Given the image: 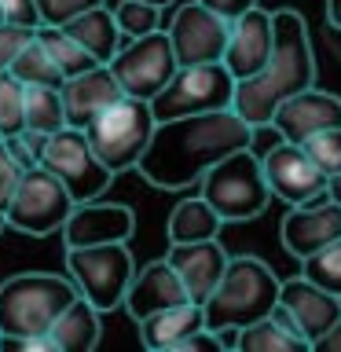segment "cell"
I'll return each instance as SVG.
<instances>
[{"mask_svg":"<svg viewBox=\"0 0 341 352\" xmlns=\"http://www.w3.org/2000/svg\"><path fill=\"white\" fill-rule=\"evenodd\" d=\"M253 132L257 129L242 121L235 107L158 121L136 169L143 180L162 191H180V187L198 184L228 154L253 147Z\"/></svg>","mask_w":341,"mask_h":352,"instance_id":"cell-1","label":"cell"},{"mask_svg":"<svg viewBox=\"0 0 341 352\" xmlns=\"http://www.w3.org/2000/svg\"><path fill=\"white\" fill-rule=\"evenodd\" d=\"M272 19H275V44L268 63H264L261 74L235 81V103H231L239 110V118L250 121L253 129L272 125V114L279 110V103L316 85V52L305 19L294 8L272 11Z\"/></svg>","mask_w":341,"mask_h":352,"instance_id":"cell-2","label":"cell"},{"mask_svg":"<svg viewBox=\"0 0 341 352\" xmlns=\"http://www.w3.org/2000/svg\"><path fill=\"white\" fill-rule=\"evenodd\" d=\"M279 279L264 261L257 257H228V268L220 275L217 290L206 297V327L224 330V327H250L257 319L272 316L279 305Z\"/></svg>","mask_w":341,"mask_h":352,"instance_id":"cell-3","label":"cell"},{"mask_svg":"<svg viewBox=\"0 0 341 352\" xmlns=\"http://www.w3.org/2000/svg\"><path fill=\"white\" fill-rule=\"evenodd\" d=\"M81 294L74 279L52 272H19L0 283V334L37 338L48 334L52 323L74 297Z\"/></svg>","mask_w":341,"mask_h":352,"instance_id":"cell-4","label":"cell"},{"mask_svg":"<svg viewBox=\"0 0 341 352\" xmlns=\"http://www.w3.org/2000/svg\"><path fill=\"white\" fill-rule=\"evenodd\" d=\"M198 195L217 209L224 224H239V220L261 217L272 202V187L264 180L261 154H253V147L228 154L224 162H217L198 180Z\"/></svg>","mask_w":341,"mask_h":352,"instance_id":"cell-5","label":"cell"},{"mask_svg":"<svg viewBox=\"0 0 341 352\" xmlns=\"http://www.w3.org/2000/svg\"><path fill=\"white\" fill-rule=\"evenodd\" d=\"M154 110L147 99H136V96H121L118 103H110L99 118L88 121V140H92L96 154L103 158V165L110 173H129L136 169L143 151L154 136Z\"/></svg>","mask_w":341,"mask_h":352,"instance_id":"cell-6","label":"cell"},{"mask_svg":"<svg viewBox=\"0 0 341 352\" xmlns=\"http://www.w3.org/2000/svg\"><path fill=\"white\" fill-rule=\"evenodd\" d=\"M66 272L81 297H88L99 312H114L118 305H125L136 264H132L129 242H103V246L66 250Z\"/></svg>","mask_w":341,"mask_h":352,"instance_id":"cell-7","label":"cell"},{"mask_svg":"<svg viewBox=\"0 0 341 352\" xmlns=\"http://www.w3.org/2000/svg\"><path fill=\"white\" fill-rule=\"evenodd\" d=\"M74 206H77L74 195L66 191L59 176L48 173L44 165H33V169L22 173L15 195H11V202L4 209V224L30 239H44V235L63 231Z\"/></svg>","mask_w":341,"mask_h":352,"instance_id":"cell-8","label":"cell"},{"mask_svg":"<svg viewBox=\"0 0 341 352\" xmlns=\"http://www.w3.org/2000/svg\"><path fill=\"white\" fill-rule=\"evenodd\" d=\"M235 103V77L224 63H195L176 66L169 85L151 99V110L158 121L206 114V110H224Z\"/></svg>","mask_w":341,"mask_h":352,"instance_id":"cell-9","label":"cell"},{"mask_svg":"<svg viewBox=\"0 0 341 352\" xmlns=\"http://www.w3.org/2000/svg\"><path fill=\"white\" fill-rule=\"evenodd\" d=\"M41 165L66 184V191L74 195L77 206L99 198L110 187V180H114V173H110L103 165V158L96 154L88 132L74 129V125H63L59 132L48 136L44 154H41Z\"/></svg>","mask_w":341,"mask_h":352,"instance_id":"cell-10","label":"cell"},{"mask_svg":"<svg viewBox=\"0 0 341 352\" xmlns=\"http://www.w3.org/2000/svg\"><path fill=\"white\" fill-rule=\"evenodd\" d=\"M114 70L118 85L125 88V96L151 99L169 85V77L176 74V52L169 41V30H154L147 37H132L118 48V55L107 63Z\"/></svg>","mask_w":341,"mask_h":352,"instance_id":"cell-11","label":"cell"},{"mask_svg":"<svg viewBox=\"0 0 341 352\" xmlns=\"http://www.w3.org/2000/svg\"><path fill=\"white\" fill-rule=\"evenodd\" d=\"M261 165H264V180L272 187V198H283L286 206H308L327 198V176L305 154L301 143L279 140L261 158Z\"/></svg>","mask_w":341,"mask_h":352,"instance_id":"cell-12","label":"cell"},{"mask_svg":"<svg viewBox=\"0 0 341 352\" xmlns=\"http://www.w3.org/2000/svg\"><path fill=\"white\" fill-rule=\"evenodd\" d=\"M228 37H231V22L220 19L217 11H209L206 4H198V0L184 4L169 26V41H173V52L180 66L224 63Z\"/></svg>","mask_w":341,"mask_h":352,"instance_id":"cell-13","label":"cell"},{"mask_svg":"<svg viewBox=\"0 0 341 352\" xmlns=\"http://www.w3.org/2000/svg\"><path fill=\"white\" fill-rule=\"evenodd\" d=\"M136 231V213L121 202H81L63 224L66 250L74 246H103V242H129Z\"/></svg>","mask_w":341,"mask_h":352,"instance_id":"cell-14","label":"cell"},{"mask_svg":"<svg viewBox=\"0 0 341 352\" xmlns=\"http://www.w3.org/2000/svg\"><path fill=\"white\" fill-rule=\"evenodd\" d=\"M272 129L279 132V140L290 143H305L323 129H341V96L319 92L316 85L305 88V92L279 103V110L272 114Z\"/></svg>","mask_w":341,"mask_h":352,"instance_id":"cell-15","label":"cell"},{"mask_svg":"<svg viewBox=\"0 0 341 352\" xmlns=\"http://www.w3.org/2000/svg\"><path fill=\"white\" fill-rule=\"evenodd\" d=\"M341 239V206L334 198H319L308 206H294L283 217V246L290 257L305 261Z\"/></svg>","mask_w":341,"mask_h":352,"instance_id":"cell-16","label":"cell"},{"mask_svg":"<svg viewBox=\"0 0 341 352\" xmlns=\"http://www.w3.org/2000/svg\"><path fill=\"white\" fill-rule=\"evenodd\" d=\"M275 44V19L272 11H264L261 4L250 8L246 15H239L231 22V37H228V52H224V66L231 70L235 81L253 77L264 70Z\"/></svg>","mask_w":341,"mask_h":352,"instance_id":"cell-17","label":"cell"},{"mask_svg":"<svg viewBox=\"0 0 341 352\" xmlns=\"http://www.w3.org/2000/svg\"><path fill=\"white\" fill-rule=\"evenodd\" d=\"M59 92H63V107H66V125L88 129V121L99 118L110 103H118L125 96V88L118 85V77L107 63H96L81 74L66 77Z\"/></svg>","mask_w":341,"mask_h":352,"instance_id":"cell-18","label":"cell"},{"mask_svg":"<svg viewBox=\"0 0 341 352\" xmlns=\"http://www.w3.org/2000/svg\"><path fill=\"white\" fill-rule=\"evenodd\" d=\"M165 261L176 268L184 290L191 301L206 305V297L217 290L220 275L228 268V250L220 246V239H202V242H173Z\"/></svg>","mask_w":341,"mask_h":352,"instance_id":"cell-19","label":"cell"},{"mask_svg":"<svg viewBox=\"0 0 341 352\" xmlns=\"http://www.w3.org/2000/svg\"><path fill=\"white\" fill-rule=\"evenodd\" d=\"M279 305L290 308V316L297 319V327H301L308 345H316V341L341 319V297L323 290V286L312 283V279H305V275L286 279L279 286Z\"/></svg>","mask_w":341,"mask_h":352,"instance_id":"cell-20","label":"cell"},{"mask_svg":"<svg viewBox=\"0 0 341 352\" xmlns=\"http://www.w3.org/2000/svg\"><path fill=\"white\" fill-rule=\"evenodd\" d=\"M180 301H191V297H187L176 268L162 257V261L143 264V268L132 275L129 294H125V312L140 323V319L162 312V308H169V305H180Z\"/></svg>","mask_w":341,"mask_h":352,"instance_id":"cell-21","label":"cell"},{"mask_svg":"<svg viewBox=\"0 0 341 352\" xmlns=\"http://www.w3.org/2000/svg\"><path fill=\"white\" fill-rule=\"evenodd\" d=\"M198 330H206V308L198 301H180L140 319V338L154 352H176Z\"/></svg>","mask_w":341,"mask_h":352,"instance_id":"cell-22","label":"cell"},{"mask_svg":"<svg viewBox=\"0 0 341 352\" xmlns=\"http://www.w3.org/2000/svg\"><path fill=\"white\" fill-rule=\"evenodd\" d=\"M99 308L88 301V297L77 294L70 305L59 312V319L52 323L48 338L55 352H88L99 345V334H103V323H99Z\"/></svg>","mask_w":341,"mask_h":352,"instance_id":"cell-23","label":"cell"},{"mask_svg":"<svg viewBox=\"0 0 341 352\" xmlns=\"http://www.w3.org/2000/svg\"><path fill=\"white\" fill-rule=\"evenodd\" d=\"M63 30L70 33L96 63H110L118 55V48L125 44V37H121V30H118V19H114V8H107V4L74 15L70 22H63Z\"/></svg>","mask_w":341,"mask_h":352,"instance_id":"cell-24","label":"cell"},{"mask_svg":"<svg viewBox=\"0 0 341 352\" xmlns=\"http://www.w3.org/2000/svg\"><path fill=\"white\" fill-rule=\"evenodd\" d=\"M220 224H224L220 213L198 195V198H184L173 209L165 231H169V242H202V239H217Z\"/></svg>","mask_w":341,"mask_h":352,"instance_id":"cell-25","label":"cell"},{"mask_svg":"<svg viewBox=\"0 0 341 352\" xmlns=\"http://www.w3.org/2000/svg\"><path fill=\"white\" fill-rule=\"evenodd\" d=\"M66 125V107H63V92L52 85H26V129L33 132H59Z\"/></svg>","mask_w":341,"mask_h":352,"instance_id":"cell-26","label":"cell"},{"mask_svg":"<svg viewBox=\"0 0 341 352\" xmlns=\"http://www.w3.org/2000/svg\"><path fill=\"white\" fill-rule=\"evenodd\" d=\"M33 37L44 44V52L52 55V63L63 70V77H74V74L88 70V66H96V59H92V55H88L63 26H44V22H41V26L33 30Z\"/></svg>","mask_w":341,"mask_h":352,"instance_id":"cell-27","label":"cell"},{"mask_svg":"<svg viewBox=\"0 0 341 352\" xmlns=\"http://www.w3.org/2000/svg\"><path fill=\"white\" fill-rule=\"evenodd\" d=\"M8 70L15 74L22 85H52V88H63V81H66L63 70L52 63V55L44 52V44L37 37H30L26 44H22Z\"/></svg>","mask_w":341,"mask_h":352,"instance_id":"cell-28","label":"cell"},{"mask_svg":"<svg viewBox=\"0 0 341 352\" xmlns=\"http://www.w3.org/2000/svg\"><path fill=\"white\" fill-rule=\"evenodd\" d=\"M239 349L242 352H301L308 345L301 338H294L286 327H279L272 316H264L257 323L239 330Z\"/></svg>","mask_w":341,"mask_h":352,"instance_id":"cell-29","label":"cell"},{"mask_svg":"<svg viewBox=\"0 0 341 352\" xmlns=\"http://www.w3.org/2000/svg\"><path fill=\"white\" fill-rule=\"evenodd\" d=\"M26 129V85L11 70L0 74V136Z\"/></svg>","mask_w":341,"mask_h":352,"instance_id":"cell-30","label":"cell"},{"mask_svg":"<svg viewBox=\"0 0 341 352\" xmlns=\"http://www.w3.org/2000/svg\"><path fill=\"white\" fill-rule=\"evenodd\" d=\"M114 19H118V30H121V37H125V41L147 37V33L158 30L162 8L143 4V0H118V4H114Z\"/></svg>","mask_w":341,"mask_h":352,"instance_id":"cell-31","label":"cell"},{"mask_svg":"<svg viewBox=\"0 0 341 352\" xmlns=\"http://www.w3.org/2000/svg\"><path fill=\"white\" fill-rule=\"evenodd\" d=\"M301 268H305V272H301L305 279H312V283L323 286V290H330V294L341 297V239H334L330 246H323L319 253H312V257H305Z\"/></svg>","mask_w":341,"mask_h":352,"instance_id":"cell-32","label":"cell"},{"mask_svg":"<svg viewBox=\"0 0 341 352\" xmlns=\"http://www.w3.org/2000/svg\"><path fill=\"white\" fill-rule=\"evenodd\" d=\"M301 147H305L308 158L319 165V173H323V176L341 173V129H323V132H316V136H308Z\"/></svg>","mask_w":341,"mask_h":352,"instance_id":"cell-33","label":"cell"},{"mask_svg":"<svg viewBox=\"0 0 341 352\" xmlns=\"http://www.w3.org/2000/svg\"><path fill=\"white\" fill-rule=\"evenodd\" d=\"M4 143H8L11 158H15L22 169H33V165H41L48 136H44V132H33V129H19V132H11V136H4Z\"/></svg>","mask_w":341,"mask_h":352,"instance_id":"cell-34","label":"cell"},{"mask_svg":"<svg viewBox=\"0 0 341 352\" xmlns=\"http://www.w3.org/2000/svg\"><path fill=\"white\" fill-rule=\"evenodd\" d=\"M99 4H107V0H37L44 26H63L74 15H81L88 8H99Z\"/></svg>","mask_w":341,"mask_h":352,"instance_id":"cell-35","label":"cell"},{"mask_svg":"<svg viewBox=\"0 0 341 352\" xmlns=\"http://www.w3.org/2000/svg\"><path fill=\"white\" fill-rule=\"evenodd\" d=\"M22 165L11 158V151H8V143H4V136H0V213L8 209V202H11V195H15V187H19V180H22Z\"/></svg>","mask_w":341,"mask_h":352,"instance_id":"cell-36","label":"cell"},{"mask_svg":"<svg viewBox=\"0 0 341 352\" xmlns=\"http://www.w3.org/2000/svg\"><path fill=\"white\" fill-rule=\"evenodd\" d=\"M0 15H4V22L22 26V30H37L41 26L37 0H0Z\"/></svg>","mask_w":341,"mask_h":352,"instance_id":"cell-37","label":"cell"},{"mask_svg":"<svg viewBox=\"0 0 341 352\" xmlns=\"http://www.w3.org/2000/svg\"><path fill=\"white\" fill-rule=\"evenodd\" d=\"M33 37V30H22V26H11V22H0V74L11 66V59L19 55V48Z\"/></svg>","mask_w":341,"mask_h":352,"instance_id":"cell-38","label":"cell"},{"mask_svg":"<svg viewBox=\"0 0 341 352\" xmlns=\"http://www.w3.org/2000/svg\"><path fill=\"white\" fill-rule=\"evenodd\" d=\"M198 4H206L209 11H217L220 19L235 22L239 15H246L250 8H257V0H198Z\"/></svg>","mask_w":341,"mask_h":352,"instance_id":"cell-39","label":"cell"},{"mask_svg":"<svg viewBox=\"0 0 341 352\" xmlns=\"http://www.w3.org/2000/svg\"><path fill=\"white\" fill-rule=\"evenodd\" d=\"M312 349H319V352H341V319H338V323H334V327L327 330L323 338L316 341Z\"/></svg>","mask_w":341,"mask_h":352,"instance_id":"cell-40","label":"cell"},{"mask_svg":"<svg viewBox=\"0 0 341 352\" xmlns=\"http://www.w3.org/2000/svg\"><path fill=\"white\" fill-rule=\"evenodd\" d=\"M327 22L334 30H341V0H327Z\"/></svg>","mask_w":341,"mask_h":352,"instance_id":"cell-41","label":"cell"},{"mask_svg":"<svg viewBox=\"0 0 341 352\" xmlns=\"http://www.w3.org/2000/svg\"><path fill=\"white\" fill-rule=\"evenodd\" d=\"M327 198H334V202L341 206V173L327 176Z\"/></svg>","mask_w":341,"mask_h":352,"instance_id":"cell-42","label":"cell"},{"mask_svg":"<svg viewBox=\"0 0 341 352\" xmlns=\"http://www.w3.org/2000/svg\"><path fill=\"white\" fill-rule=\"evenodd\" d=\"M143 4H154V8H169L173 0H143Z\"/></svg>","mask_w":341,"mask_h":352,"instance_id":"cell-43","label":"cell"},{"mask_svg":"<svg viewBox=\"0 0 341 352\" xmlns=\"http://www.w3.org/2000/svg\"><path fill=\"white\" fill-rule=\"evenodd\" d=\"M0 228H8V224H4V213H0Z\"/></svg>","mask_w":341,"mask_h":352,"instance_id":"cell-44","label":"cell"},{"mask_svg":"<svg viewBox=\"0 0 341 352\" xmlns=\"http://www.w3.org/2000/svg\"><path fill=\"white\" fill-rule=\"evenodd\" d=\"M0 22H4V15H0Z\"/></svg>","mask_w":341,"mask_h":352,"instance_id":"cell-45","label":"cell"}]
</instances>
